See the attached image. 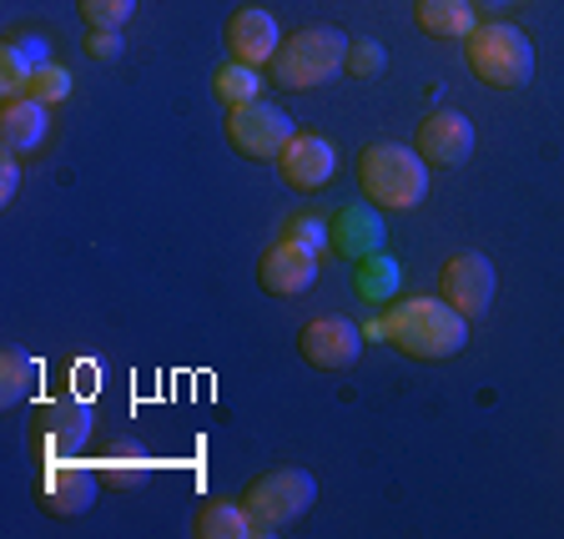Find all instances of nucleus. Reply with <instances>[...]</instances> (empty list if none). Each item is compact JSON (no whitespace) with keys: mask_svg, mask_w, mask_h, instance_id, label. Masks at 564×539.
<instances>
[{"mask_svg":"<svg viewBox=\"0 0 564 539\" xmlns=\"http://www.w3.org/2000/svg\"><path fill=\"white\" fill-rule=\"evenodd\" d=\"M383 343H393L413 364H444L469 343V317L444 298H403L383 313Z\"/></svg>","mask_w":564,"mask_h":539,"instance_id":"f257e3e1","label":"nucleus"},{"mask_svg":"<svg viewBox=\"0 0 564 539\" xmlns=\"http://www.w3.org/2000/svg\"><path fill=\"white\" fill-rule=\"evenodd\" d=\"M358 187L378 212H413L429 197V162L399 141H373L358 157Z\"/></svg>","mask_w":564,"mask_h":539,"instance_id":"f03ea898","label":"nucleus"},{"mask_svg":"<svg viewBox=\"0 0 564 539\" xmlns=\"http://www.w3.org/2000/svg\"><path fill=\"white\" fill-rule=\"evenodd\" d=\"M343 61H348V35L338 25H303L268 61V82L282 91H313L338 76Z\"/></svg>","mask_w":564,"mask_h":539,"instance_id":"7ed1b4c3","label":"nucleus"},{"mask_svg":"<svg viewBox=\"0 0 564 539\" xmlns=\"http://www.w3.org/2000/svg\"><path fill=\"white\" fill-rule=\"evenodd\" d=\"M464 61H469V71L484 86L514 91V86H524L534 76V41L509 21H479L469 31V41H464Z\"/></svg>","mask_w":564,"mask_h":539,"instance_id":"20e7f679","label":"nucleus"},{"mask_svg":"<svg viewBox=\"0 0 564 539\" xmlns=\"http://www.w3.org/2000/svg\"><path fill=\"white\" fill-rule=\"evenodd\" d=\"M91 429L96 419L82 399H41L31 413V429H25L35 470L56 464V459H82L86 444H91Z\"/></svg>","mask_w":564,"mask_h":539,"instance_id":"39448f33","label":"nucleus"},{"mask_svg":"<svg viewBox=\"0 0 564 539\" xmlns=\"http://www.w3.org/2000/svg\"><path fill=\"white\" fill-rule=\"evenodd\" d=\"M313 499H317V484L307 470H272V474H258L242 489V505H247V515L258 519L262 535L303 519L313 509Z\"/></svg>","mask_w":564,"mask_h":539,"instance_id":"423d86ee","label":"nucleus"},{"mask_svg":"<svg viewBox=\"0 0 564 539\" xmlns=\"http://www.w3.org/2000/svg\"><path fill=\"white\" fill-rule=\"evenodd\" d=\"M293 117L272 101H247V106H232L227 111V141H232V152L247 157V162H278L282 147L293 141Z\"/></svg>","mask_w":564,"mask_h":539,"instance_id":"0eeeda50","label":"nucleus"},{"mask_svg":"<svg viewBox=\"0 0 564 539\" xmlns=\"http://www.w3.org/2000/svg\"><path fill=\"white\" fill-rule=\"evenodd\" d=\"M31 494L46 515H61V519L86 515L96 505V494H101V470H91L82 459H56V464H41Z\"/></svg>","mask_w":564,"mask_h":539,"instance_id":"6e6552de","label":"nucleus"},{"mask_svg":"<svg viewBox=\"0 0 564 539\" xmlns=\"http://www.w3.org/2000/svg\"><path fill=\"white\" fill-rule=\"evenodd\" d=\"M297 353H303L307 368L343 374V368H352L358 353H364V328L343 313H317V317H307L303 333H297Z\"/></svg>","mask_w":564,"mask_h":539,"instance_id":"1a4fd4ad","label":"nucleus"},{"mask_svg":"<svg viewBox=\"0 0 564 539\" xmlns=\"http://www.w3.org/2000/svg\"><path fill=\"white\" fill-rule=\"evenodd\" d=\"M494 293H499V272H494V262L484 252H454V258H444V268H438V298L448 308H458L464 317H479V313H489Z\"/></svg>","mask_w":564,"mask_h":539,"instance_id":"9d476101","label":"nucleus"},{"mask_svg":"<svg viewBox=\"0 0 564 539\" xmlns=\"http://www.w3.org/2000/svg\"><path fill=\"white\" fill-rule=\"evenodd\" d=\"M317 282V247L282 233L258 262V288L272 298H303Z\"/></svg>","mask_w":564,"mask_h":539,"instance_id":"9b49d317","label":"nucleus"},{"mask_svg":"<svg viewBox=\"0 0 564 539\" xmlns=\"http://www.w3.org/2000/svg\"><path fill=\"white\" fill-rule=\"evenodd\" d=\"M338 172V147L317 131H297L278 157V176L288 182L293 192H323Z\"/></svg>","mask_w":564,"mask_h":539,"instance_id":"f8f14e48","label":"nucleus"},{"mask_svg":"<svg viewBox=\"0 0 564 539\" xmlns=\"http://www.w3.org/2000/svg\"><path fill=\"white\" fill-rule=\"evenodd\" d=\"M413 152L429 166H464L474 152V121L464 111H429L419 121V137H413Z\"/></svg>","mask_w":564,"mask_h":539,"instance_id":"ddd939ff","label":"nucleus"},{"mask_svg":"<svg viewBox=\"0 0 564 539\" xmlns=\"http://www.w3.org/2000/svg\"><path fill=\"white\" fill-rule=\"evenodd\" d=\"M223 41H227V56L232 61H242V66H268L282 46V31H278V21H272V11L242 6V11H232Z\"/></svg>","mask_w":564,"mask_h":539,"instance_id":"4468645a","label":"nucleus"},{"mask_svg":"<svg viewBox=\"0 0 564 539\" xmlns=\"http://www.w3.org/2000/svg\"><path fill=\"white\" fill-rule=\"evenodd\" d=\"M51 131V106H41L35 96H6L0 101V152L25 157L35 152Z\"/></svg>","mask_w":564,"mask_h":539,"instance_id":"2eb2a0df","label":"nucleus"},{"mask_svg":"<svg viewBox=\"0 0 564 539\" xmlns=\"http://www.w3.org/2000/svg\"><path fill=\"white\" fill-rule=\"evenodd\" d=\"M328 247L338 252V258H373L378 247H383V223H378L373 202H358V207L333 212Z\"/></svg>","mask_w":564,"mask_h":539,"instance_id":"dca6fc26","label":"nucleus"},{"mask_svg":"<svg viewBox=\"0 0 564 539\" xmlns=\"http://www.w3.org/2000/svg\"><path fill=\"white\" fill-rule=\"evenodd\" d=\"M413 21L434 41H469L479 15H474V0H413Z\"/></svg>","mask_w":564,"mask_h":539,"instance_id":"f3484780","label":"nucleus"},{"mask_svg":"<svg viewBox=\"0 0 564 539\" xmlns=\"http://www.w3.org/2000/svg\"><path fill=\"white\" fill-rule=\"evenodd\" d=\"M192 535L197 539H247V535H262V529H258V519L247 515L242 499H212V505L197 509Z\"/></svg>","mask_w":564,"mask_h":539,"instance_id":"a211bd4d","label":"nucleus"},{"mask_svg":"<svg viewBox=\"0 0 564 539\" xmlns=\"http://www.w3.org/2000/svg\"><path fill=\"white\" fill-rule=\"evenodd\" d=\"M35 378H41V368H35L31 353L25 348H0V403H6V409L21 403V399H31Z\"/></svg>","mask_w":564,"mask_h":539,"instance_id":"6ab92c4d","label":"nucleus"},{"mask_svg":"<svg viewBox=\"0 0 564 539\" xmlns=\"http://www.w3.org/2000/svg\"><path fill=\"white\" fill-rule=\"evenodd\" d=\"M258 91H262L258 66H242V61H227V66H217V76H212V96H217L227 111L258 101Z\"/></svg>","mask_w":564,"mask_h":539,"instance_id":"aec40b11","label":"nucleus"},{"mask_svg":"<svg viewBox=\"0 0 564 539\" xmlns=\"http://www.w3.org/2000/svg\"><path fill=\"white\" fill-rule=\"evenodd\" d=\"M86 31H121L137 15V0H76Z\"/></svg>","mask_w":564,"mask_h":539,"instance_id":"412c9836","label":"nucleus"},{"mask_svg":"<svg viewBox=\"0 0 564 539\" xmlns=\"http://www.w3.org/2000/svg\"><path fill=\"white\" fill-rule=\"evenodd\" d=\"M25 96H35L41 106H61L70 96V71H61L56 61H46V66L31 71V86H25Z\"/></svg>","mask_w":564,"mask_h":539,"instance_id":"4be33fe9","label":"nucleus"},{"mask_svg":"<svg viewBox=\"0 0 564 539\" xmlns=\"http://www.w3.org/2000/svg\"><path fill=\"white\" fill-rule=\"evenodd\" d=\"M31 71H35V61L15 46V35H11V41H6V51H0V91H6V96H25Z\"/></svg>","mask_w":564,"mask_h":539,"instance_id":"5701e85b","label":"nucleus"},{"mask_svg":"<svg viewBox=\"0 0 564 539\" xmlns=\"http://www.w3.org/2000/svg\"><path fill=\"white\" fill-rule=\"evenodd\" d=\"M383 66H388V51L378 46V41H348L343 71H348L352 82H373V76H383Z\"/></svg>","mask_w":564,"mask_h":539,"instance_id":"b1692460","label":"nucleus"},{"mask_svg":"<svg viewBox=\"0 0 564 539\" xmlns=\"http://www.w3.org/2000/svg\"><path fill=\"white\" fill-rule=\"evenodd\" d=\"M121 31H86V56L91 61H117L121 56Z\"/></svg>","mask_w":564,"mask_h":539,"instance_id":"393cba45","label":"nucleus"},{"mask_svg":"<svg viewBox=\"0 0 564 539\" xmlns=\"http://www.w3.org/2000/svg\"><path fill=\"white\" fill-rule=\"evenodd\" d=\"M288 237H297V242H307V247H328V223H317V217H293L288 223Z\"/></svg>","mask_w":564,"mask_h":539,"instance_id":"a878e982","label":"nucleus"},{"mask_svg":"<svg viewBox=\"0 0 564 539\" xmlns=\"http://www.w3.org/2000/svg\"><path fill=\"white\" fill-rule=\"evenodd\" d=\"M15 187H21V162L6 152V162H0V202H15Z\"/></svg>","mask_w":564,"mask_h":539,"instance_id":"bb28decb","label":"nucleus"},{"mask_svg":"<svg viewBox=\"0 0 564 539\" xmlns=\"http://www.w3.org/2000/svg\"><path fill=\"white\" fill-rule=\"evenodd\" d=\"M15 46H21L25 56L35 61V66H46V61H51V46H41V41H35V35H15Z\"/></svg>","mask_w":564,"mask_h":539,"instance_id":"cd10ccee","label":"nucleus"}]
</instances>
